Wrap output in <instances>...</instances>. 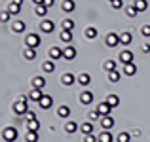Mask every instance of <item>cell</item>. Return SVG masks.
I'll use <instances>...</instances> for the list:
<instances>
[{
  "label": "cell",
  "mask_w": 150,
  "mask_h": 142,
  "mask_svg": "<svg viewBox=\"0 0 150 142\" xmlns=\"http://www.w3.org/2000/svg\"><path fill=\"white\" fill-rule=\"evenodd\" d=\"M13 112L17 114V116H25V114L29 112V97H27V95L19 97L17 101L13 102Z\"/></svg>",
  "instance_id": "obj_1"
},
{
  "label": "cell",
  "mask_w": 150,
  "mask_h": 142,
  "mask_svg": "<svg viewBox=\"0 0 150 142\" xmlns=\"http://www.w3.org/2000/svg\"><path fill=\"white\" fill-rule=\"evenodd\" d=\"M17 136H19L17 127H13V125H10V127H4V129H2V138L6 140V142H15V140H17Z\"/></svg>",
  "instance_id": "obj_2"
},
{
  "label": "cell",
  "mask_w": 150,
  "mask_h": 142,
  "mask_svg": "<svg viewBox=\"0 0 150 142\" xmlns=\"http://www.w3.org/2000/svg\"><path fill=\"white\" fill-rule=\"evenodd\" d=\"M25 46L27 47H34V49H36L38 46H40V36H38V34H27L25 36Z\"/></svg>",
  "instance_id": "obj_3"
},
{
  "label": "cell",
  "mask_w": 150,
  "mask_h": 142,
  "mask_svg": "<svg viewBox=\"0 0 150 142\" xmlns=\"http://www.w3.org/2000/svg\"><path fill=\"white\" fill-rule=\"evenodd\" d=\"M105 44L108 46V47H116L118 44H120V34H116V32H108L105 36Z\"/></svg>",
  "instance_id": "obj_4"
},
{
  "label": "cell",
  "mask_w": 150,
  "mask_h": 142,
  "mask_svg": "<svg viewBox=\"0 0 150 142\" xmlns=\"http://www.w3.org/2000/svg\"><path fill=\"white\" fill-rule=\"evenodd\" d=\"M53 30H55V25H53V21H51V19H42V23H40V32L51 34Z\"/></svg>",
  "instance_id": "obj_5"
},
{
  "label": "cell",
  "mask_w": 150,
  "mask_h": 142,
  "mask_svg": "<svg viewBox=\"0 0 150 142\" xmlns=\"http://www.w3.org/2000/svg\"><path fill=\"white\" fill-rule=\"evenodd\" d=\"M76 57V47L74 46H65L63 47V59H65V61H72V59Z\"/></svg>",
  "instance_id": "obj_6"
},
{
  "label": "cell",
  "mask_w": 150,
  "mask_h": 142,
  "mask_svg": "<svg viewBox=\"0 0 150 142\" xmlns=\"http://www.w3.org/2000/svg\"><path fill=\"white\" fill-rule=\"evenodd\" d=\"M118 61H120L122 65H131L133 63V53L129 49H124L120 55H118Z\"/></svg>",
  "instance_id": "obj_7"
},
{
  "label": "cell",
  "mask_w": 150,
  "mask_h": 142,
  "mask_svg": "<svg viewBox=\"0 0 150 142\" xmlns=\"http://www.w3.org/2000/svg\"><path fill=\"white\" fill-rule=\"evenodd\" d=\"M114 117L112 116H103L101 117V127H103V131H110V129L114 127Z\"/></svg>",
  "instance_id": "obj_8"
},
{
  "label": "cell",
  "mask_w": 150,
  "mask_h": 142,
  "mask_svg": "<svg viewBox=\"0 0 150 142\" xmlns=\"http://www.w3.org/2000/svg\"><path fill=\"white\" fill-rule=\"evenodd\" d=\"M38 104H40L42 110H50L51 106H53V97H51V95H42V98H40Z\"/></svg>",
  "instance_id": "obj_9"
},
{
  "label": "cell",
  "mask_w": 150,
  "mask_h": 142,
  "mask_svg": "<svg viewBox=\"0 0 150 142\" xmlns=\"http://www.w3.org/2000/svg\"><path fill=\"white\" fill-rule=\"evenodd\" d=\"M38 129H40V121H38V117L27 120V131H29V133H38Z\"/></svg>",
  "instance_id": "obj_10"
},
{
  "label": "cell",
  "mask_w": 150,
  "mask_h": 142,
  "mask_svg": "<svg viewBox=\"0 0 150 142\" xmlns=\"http://www.w3.org/2000/svg\"><path fill=\"white\" fill-rule=\"evenodd\" d=\"M74 82H76V76H74L72 72H65V74L61 76V84L65 85V87H69V85H72Z\"/></svg>",
  "instance_id": "obj_11"
},
{
  "label": "cell",
  "mask_w": 150,
  "mask_h": 142,
  "mask_svg": "<svg viewBox=\"0 0 150 142\" xmlns=\"http://www.w3.org/2000/svg\"><path fill=\"white\" fill-rule=\"evenodd\" d=\"M80 102L82 104H91L93 102V93L89 91V89H84V91L80 93Z\"/></svg>",
  "instance_id": "obj_12"
},
{
  "label": "cell",
  "mask_w": 150,
  "mask_h": 142,
  "mask_svg": "<svg viewBox=\"0 0 150 142\" xmlns=\"http://www.w3.org/2000/svg\"><path fill=\"white\" fill-rule=\"evenodd\" d=\"M74 8H76L74 0H63V4H61V11H65V13H72Z\"/></svg>",
  "instance_id": "obj_13"
},
{
  "label": "cell",
  "mask_w": 150,
  "mask_h": 142,
  "mask_svg": "<svg viewBox=\"0 0 150 142\" xmlns=\"http://www.w3.org/2000/svg\"><path fill=\"white\" fill-rule=\"evenodd\" d=\"M76 80H78V84H80L82 87H88V85H89V82H91V76H89L88 72H82V74H78V78H76Z\"/></svg>",
  "instance_id": "obj_14"
},
{
  "label": "cell",
  "mask_w": 150,
  "mask_h": 142,
  "mask_svg": "<svg viewBox=\"0 0 150 142\" xmlns=\"http://www.w3.org/2000/svg\"><path fill=\"white\" fill-rule=\"evenodd\" d=\"M27 97H29V101H33V102H40V98H42V89H30L29 91V95H27Z\"/></svg>",
  "instance_id": "obj_15"
},
{
  "label": "cell",
  "mask_w": 150,
  "mask_h": 142,
  "mask_svg": "<svg viewBox=\"0 0 150 142\" xmlns=\"http://www.w3.org/2000/svg\"><path fill=\"white\" fill-rule=\"evenodd\" d=\"M30 84H33V87H34V89H44V87H46V80H44V76H34Z\"/></svg>",
  "instance_id": "obj_16"
},
{
  "label": "cell",
  "mask_w": 150,
  "mask_h": 142,
  "mask_svg": "<svg viewBox=\"0 0 150 142\" xmlns=\"http://www.w3.org/2000/svg\"><path fill=\"white\" fill-rule=\"evenodd\" d=\"M25 29H27V25H25L23 21H13V23H11V30H13L15 34L25 32Z\"/></svg>",
  "instance_id": "obj_17"
},
{
  "label": "cell",
  "mask_w": 150,
  "mask_h": 142,
  "mask_svg": "<svg viewBox=\"0 0 150 142\" xmlns=\"http://www.w3.org/2000/svg\"><path fill=\"white\" fill-rule=\"evenodd\" d=\"M131 40H133V36H131L129 30H125V32L120 34V44L122 46H129V44H131Z\"/></svg>",
  "instance_id": "obj_18"
},
{
  "label": "cell",
  "mask_w": 150,
  "mask_h": 142,
  "mask_svg": "<svg viewBox=\"0 0 150 142\" xmlns=\"http://www.w3.org/2000/svg\"><path fill=\"white\" fill-rule=\"evenodd\" d=\"M50 59H53V61L63 59V49H61V47H51V49H50Z\"/></svg>",
  "instance_id": "obj_19"
},
{
  "label": "cell",
  "mask_w": 150,
  "mask_h": 142,
  "mask_svg": "<svg viewBox=\"0 0 150 142\" xmlns=\"http://www.w3.org/2000/svg\"><path fill=\"white\" fill-rule=\"evenodd\" d=\"M97 110L101 112V116H110V110H112V106H110L108 102L105 101V102H101V104L97 106Z\"/></svg>",
  "instance_id": "obj_20"
},
{
  "label": "cell",
  "mask_w": 150,
  "mask_h": 142,
  "mask_svg": "<svg viewBox=\"0 0 150 142\" xmlns=\"http://www.w3.org/2000/svg\"><path fill=\"white\" fill-rule=\"evenodd\" d=\"M23 57H25L27 61H34V59H36V49H34V47H25Z\"/></svg>",
  "instance_id": "obj_21"
},
{
  "label": "cell",
  "mask_w": 150,
  "mask_h": 142,
  "mask_svg": "<svg viewBox=\"0 0 150 142\" xmlns=\"http://www.w3.org/2000/svg\"><path fill=\"white\" fill-rule=\"evenodd\" d=\"M42 68H44V72H48V74L55 72V61H53V59H48V61H44Z\"/></svg>",
  "instance_id": "obj_22"
},
{
  "label": "cell",
  "mask_w": 150,
  "mask_h": 142,
  "mask_svg": "<svg viewBox=\"0 0 150 142\" xmlns=\"http://www.w3.org/2000/svg\"><path fill=\"white\" fill-rule=\"evenodd\" d=\"M78 129H80V127H78V123H76V121H67V123H65V133H69V135L76 133Z\"/></svg>",
  "instance_id": "obj_23"
},
{
  "label": "cell",
  "mask_w": 150,
  "mask_h": 142,
  "mask_svg": "<svg viewBox=\"0 0 150 142\" xmlns=\"http://www.w3.org/2000/svg\"><path fill=\"white\" fill-rule=\"evenodd\" d=\"M21 4H17V2H13V0H11V2H10V6H8V11H10V13L11 15H17L19 13V11H21Z\"/></svg>",
  "instance_id": "obj_24"
},
{
  "label": "cell",
  "mask_w": 150,
  "mask_h": 142,
  "mask_svg": "<svg viewBox=\"0 0 150 142\" xmlns=\"http://www.w3.org/2000/svg\"><path fill=\"white\" fill-rule=\"evenodd\" d=\"M80 131L84 133V135H91V133H93V121H86V123H82Z\"/></svg>",
  "instance_id": "obj_25"
},
{
  "label": "cell",
  "mask_w": 150,
  "mask_h": 142,
  "mask_svg": "<svg viewBox=\"0 0 150 142\" xmlns=\"http://www.w3.org/2000/svg\"><path fill=\"white\" fill-rule=\"evenodd\" d=\"M59 38H61V42L70 44V42H72V32H70V30H61V32H59Z\"/></svg>",
  "instance_id": "obj_26"
},
{
  "label": "cell",
  "mask_w": 150,
  "mask_h": 142,
  "mask_svg": "<svg viewBox=\"0 0 150 142\" xmlns=\"http://www.w3.org/2000/svg\"><path fill=\"white\" fill-rule=\"evenodd\" d=\"M106 102H108L112 108H116V106L120 104V97H118V95H114V93H110L108 97H106Z\"/></svg>",
  "instance_id": "obj_27"
},
{
  "label": "cell",
  "mask_w": 150,
  "mask_h": 142,
  "mask_svg": "<svg viewBox=\"0 0 150 142\" xmlns=\"http://www.w3.org/2000/svg\"><path fill=\"white\" fill-rule=\"evenodd\" d=\"M57 114H59V117H69V116H70V108H69L67 104H61V106L57 108Z\"/></svg>",
  "instance_id": "obj_28"
},
{
  "label": "cell",
  "mask_w": 150,
  "mask_h": 142,
  "mask_svg": "<svg viewBox=\"0 0 150 142\" xmlns=\"http://www.w3.org/2000/svg\"><path fill=\"white\" fill-rule=\"evenodd\" d=\"M99 142H114V136L110 131H103L99 135Z\"/></svg>",
  "instance_id": "obj_29"
},
{
  "label": "cell",
  "mask_w": 150,
  "mask_h": 142,
  "mask_svg": "<svg viewBox=\"0 0 150 142\" xmlns=\"http://www.w3.org/2000/svg\"><path fill=\"white\" fill-rule=\"evenodd\" d=\"M133 6H135L137 10H139V13H141V11H146L148 2H146V0H135V2H133Z\"/></svg>",
  "instance_id": "obj_30"
},
{
  "label": "cell",
  "mask_w": 150,
  "mask_h": 142,
  "mask_svg": "<svg viewBox=\"0 0 150 142\" xmlns=\"http://www.w3.org/2000/svg\"><path fill=\"white\" fill-rule=\"evenodd\" d=\"M135 72H137V66L133 65V63L131 65H124V74L125 76H135Z\"/></svg>",
  "instance_id": "obj_31"
},
{
  "label": "cell",
  "mask_w": 150,
  "mask_h": 142,
  "mask_svg": "<svg viewBox=\"0 0 150 142\" xmlns=\"http://www.w3.org/2000/svg\"><path fill=\"white\" fill-rule=\"evenodd\" d=\"M61 30H70V32H72L74 30V21L72 19H65V21L61 23Z\"/></svg>",
  "instance_id": "obj_32"
},
{
  "label": "cell",
  "mask_w": 150,
  "mask_h": 142,
  "mask_svg": "<svg viewBox=\"0 0 150 142\" xmlns=\"http://www.w3.org/2000/svg\"><path fill=\"white\" fill-rule=\"evenodd\" d=\"M122 78V72H118V70H112V72H108V82H112V84H118Z\"/></svg>",
  "instance_id": "obj_33"
},
{
  "label": "cell",
  "mask_w": 150,
  "mask_h": 142,
  "mask_svg": "<svg viewBox=\"0 0 150 142\" xmlns=\"http://www.w3.org/2000/svg\"><path fill=\"white\" fill-rule=\"evenodd\" d=\"M34 13H36L38 17H46V13H48V8H46L44 4H38V6L34 8Z\"/></svg>",
  "instance_id": "obj_34"
},
{
  "label": "cell",
  "mask_w": 150,
  "mask_h": 142,
  "mask_svg": "<svg viewBox=\"0 0 150 142\" xmlns=\"http://www.w3.org/2000/svg\"><path fill=\"white\" fill-rule=\"evenodd\" d=\"M116 142H131V135H129V133H125V131L118 133V136H116Z\"/></svg>",
  "instance_id": "obj_35"
},
{
  "label": "cell",
  "mask_w": 150,
  "mask_h": 142,
  "mask_svg": "<svg viewBox=\"0 0 150 142\" xmlns=\"http://www.w3.org/2000/svg\"><path fill=\"white\" fill-rule=\"evenodd\" d=\"M125 15H127V17H137V15H139V10H137L135 6H125Z\"/></svg>",
  "instance_id": "obj_36"
},
{
  "label": "cell",
  "mask_w": 150,
  "mask_h": 142,
  "mask_svg": "<svg viewBox=\"0 0 150 142\" xmlns=\"http://www.w3.org/2000/svg\"><path fill=\"white\" fill-rule=\"evenodd\" d=\"M97 29L95 27H88V29H86V38H89V40H93V38H97Z\"/></svg>",
  "instance_id": "obj_37"
},
{
  "label": "cell",
  "mask_w": 150,
  "mask_h": 142,
  "mask_svg": "<svg viewBox=\"0 0 150 142\" xmlns=\"http://www.w3.org/2000/svg\"><path fill=\"white\" fill-rule=\"evenodd\" d=\"M105 70H106V72H112V70H116V61H112V59L105 61Z\"/></svg>",
  "instance_id": "obj_38"
},
{
  "label": "cell",
  "mask_w": 150,
  "mask_h": 142,
  "mask_svg": "<svg viewBox=\"0 0 150 142\" xmlns=\"http://www.w3.org/2000/svg\"><path fill=\"white\" fill-rule=\"evenodd\" d=\"M10 17H11V13H10V11H0V23H8V21H10Z\"/></svg>",
  "instance_id": "obj_39"
},
{
  "label": "cell",
  "mask_w": 150,
  "mask_h": 142,
  "mask_svg": "<svg viewBox=\"0 0 150 142\" xmlns=\"http://www.w3.org/2000/svg\"><path fill=\"white\" fill-rule=\"evenodd\" d=\"M101 112L99 110H93V112H89V121H97V120H101Z\"/></svg>",
  "instance_id": "obj_40"
},
{
  "label": "cell",
  "mask_w": 150,
  "mask_h": 142,
  "mask_svg": "<svg viewBox=\"0 0 150 142\" xmlns=\"http://www.w3.org/2000/svg\"><path fill=\"white\" fill-rule=\"evenodd\" d=\"M25 140L27 142H38V133H27Z\"/></svg>",
  "instance_id": "obj_41"
},
{
  "label": "cell",
  "mask_w": 150,
  "mask_h": 142,
  "mask_svg": "<svg viewBox=\"0 0 150 142\" xmlns=\"http://www.w3.org/2000/svg\"><path fill=\"white\" fill-rule=\"evenodd\" d=\"M141 34H143L144 38H150V25H143V27H141Z\"/></svg>",
  "instance_id": "obj_42"
},
{
  "label": "cell",
  "mask_w": 150,
  "mask_h": 142,
  "mask_svg": "<svg viewBox=\"0 0 150 142\" xmlns=\"http://www.w3.org/2000/svg\"><path fill=\"white\" fill-rule=\"evenodd\" d=\"M84 142H99V136H95L91 133V135H84Z\"/></svg>",
  "instance_id": "obj_43"
},
{
  "label": "cell",
  "mask_w": 150,
  "mask_h": 142,
  "mask_svg": "<svg viewBox=\"0 0 150 142\" xmlns=\"http://www.w3.org/2000/svg\"><path fill=\"white\" fill-rule=\"evenodd\" d=\"M110 6H112L114 10H120V8L124 6V2H122V0H112V2H110Z\"/></svg>",
  "instance_id": "obj_44"
},
{
  "label": "cell",
  "mask_w": 150,
  "mask_h": 142,
  "mask_svg": "<svg viewBox=\"0 0 150 142\" xmlns=\"http://www.w3.org/2000/svg\"><path fill=\"white\" fill-rule=\"evenodd\" d=\"M53 4H55V0H44V6L48 8V10H50V8H53Z\"/></svg>",
  "instance_id": "obj_45"
},
{
  "label": "cell",
  "mask_w": 150,
  "mask_h": 142,
  "mask_svg": "<svg viewBox=\"0 0 150 142\" xmlns=\"http://www.w3.org/2000/svg\"><path fill=\"white\" fill-rule=\"evenodd\" d=\"M25 116H27V120H33V117H36V114H34L33 110H29V112H27Z\"/></svg>",
  "instance_id": "obj_46"
},
{
  "label": "cell",
  "mask_w": 150,
  "mask_h": 142,
  "mask_svg": "<svg viewBox=\"0 0 150 142\" xmlns=\"http://www.w3.org/2000/svg\"><path fill=\"white\" fill-rule=\"evenodd\" d=\"M143 51H144V53H148V51H150V44H143Z\"/></svg>",
  "instance_id": "obj_47"
},
{
  "label": "cell",
  "mask_w": 150,
  "mask_h": 142,
  "mask_svg": "<svg viewBox=\"0 0 150 142\" xmlns=\"http://www.w3.org/2000/svg\"><path fill=\"white\" fill-rule=\"evenodd\" d=\"M33 2H34V4L38 6V4H44V0H33Z\"/></svg>",
  "instance_id": "obj_48"
},
{
  "label": "cell",
  "mask_w": 150,
  "mask_h": 142,
  "mask_svg": "<svg viewBox=\"0 0 150 142\" xmlns=\"http://www.w3.org/2000/svg\"><path fill=\"white\" fill-rule=\"evenodd\" d=\"M13 2H17V4H21V6H23V0H13Z\"/></svg>",
  "instance_id": "obj_49"
},
{
  "label": "cell",
  "mask_w": 150,
  "mask_h": 142,
  "mask_svg": "<svg viewBox=\"0 0 150 142\" xmlns=\"http://www.w3.org/2000/svg\"><path fill=\"white\" fill-rule=\"evenodd\" d=\"M108 2H112V0H108Z\"/></svg>",
  "instance_id": "obj_50"
}]
</instances>
